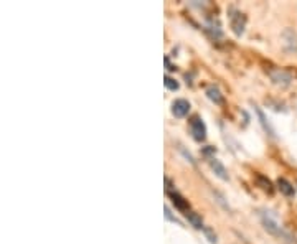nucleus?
<instances>
[{"mask_svg":"<svg viewBox=\"0 0 297 244\" xmlns=\"http://www.w3.org/2000/svg\"><path fill=\"white\" fill-rule=\"evenodd\" d=\"M259 218H261V223H262L264 229H266L268 233L274 234V236H277V237H281V239H282V241H286L287 244H294V242H295V239L292 237V234H290L289 231H286V229H284V228L281 226L279 221L276 220V216L271 215V211H261V213H259Z\"/></svg>","mask_w":297,"mask_h":244,"instance_id":"f257e3e1","label":"nucleus"},{"mask_svg":"<svg viewBox=\"0 0 297 244\" xmlns=\"http://www.w3.org/2000/svg\"><path fill=\"white\" fill-rule=\"evenodd\" d=\"M269 78H271V81L276 86H279V88H289V86L292 84V75H290L287 69H282V68L271 69Z\"/></svg>","mask_w":297,"mask_h":244,"instance_id":"f03ea898","label":"nucleus"},{"mask_svg":"<svg viewBox=\"0 0 297 244\" xmlns=\"http://www.w3.org/2000/svg\"><path fill=\"white\" fill-rule=\"evenodd\" d=\"M229 23H231V30L236 37H241L244 33V26H246V15L241 13L240 10L231 9L229 10Z\"/></svg>","mask_w":297,"mask_h":244,"instance_id":"7ed1b4c3","label":"nucleus"},{"mask_svg":"<svg viewBox=\"0 0 297 244\" xmlns=\"http://www.w3.org/2000/svg\"><path fill=\"white\" fill-rule=\"evenodd\" d=\"M190 130L196 142H203L207 138V125H205V122L198 116L190 119Z\"/></svg>","mask_w":297,"mask_h":244,"instance_id":"20e7f679","label":"nucleus"},{"mask_svg":"<svg viewBox=\"0 0 297 244\" xmlns=\"http://www.w3.org/2000/svg\"><path fill=\"white\" fill-rule=\"evenodd\" d=\"M282 48L287 53H297V31L292 28H286L281 35Z\"/></svg>","mask_w":297,"mask_h":244,"instance_id":"39448f33","label":"nucleus"},{"mask_svg":"<svg viewBox=\"0 0 297 244\" xmlns=\"http://www.w3.org/2000/svg\"><path fill=\"white\" fill-rule=\"evenodd\" d=\"M190 111V102L187 99H175L172 102V114L175 117H185Z\"/></svg>","mask_w":297,"mask_h":244,"instance_id":"423d86ee","label":"nucleus"},{"mask_svg":"<svg viewBox=\"0 0 297 244\" xmlns=\"http://www.w3.org/2000/svg\"><path fill=\"white\" fill-rule=\"evenodd\" d=\"M210 167H211V170L215 171V175L218 177V178H221V180H229V175H228V170H226V167L220 162V160H216L215 157H211L210 158Z\"/></svg>","mask_w":297,"mask_h":244,"instance_id":"0eeeda50","label":"nucleus"},{"mask_svg":"<svg viewBox=\"0 0 297 244\" xmlns=\"http://www.w3.org/2000/svg\"><path fill=\"white\" fill-rule=\"evenodd\" d=\"M277 188L284 196H294L295 195V187L286 178H277Z\"/></svg>","mask_w":297,"mask_h":244,"instance_id":"6e6552de","label":"nucleus"},{"mask_svg":"<svg viewBox=\"0 0 297 244\" xmlns=\"http://www.w3.org/2000/svg\"><path fill=\"white\" fill-rule=\"evenodd\" d=\"M169 195H170V198H172V203L175 204V208L177 210H180V211H183V213H188V203H187V200L185 198H182L180 195L177 193V191H169Z\"/></svg>","mask_w":297,"mask_h":244,"instance_id":"1a4fd4ad","label":"nucleus"},{"mask_svg":"<svg viewBox=\"0 0 297 244\" xmlns=\"http://www.w3.org/2000/svg\"><path fill=\"white\" fill-rule=\"evenodd\" d=\"M205 92H207V97L210 99L211 102H215V104H218V106L223 104V101H224V99H223V94H221V91L216 88V86H208L207 91H205Z\"/></svg>","mask_w":297,"mask_h":244,"instance_id":"9d476101","label":"nucleus"},{"mask_svg":"<svg viewBox=\"0 0 297 244\" xmlns=\"http://www.w3.org/2000/svg\"><path fill=\"white\" fill-rule=\"evenodd\" d=\"M254 111H256L257 117H259V122H261V125H262V129L266 130L271 137H274V135H276V132H274V129H273V125H271V124L268 122V119H266V116H264V112L261 111V108H257V106H254Z\"/></svg>","mask_w":297,"mask_h":244,"instance_id":"9b49d317","label":"nucleus"},{"mask_svg":"<svg viewBox=\"0 0 297 244\" xmlns=\"http://www.w3.org/2000/svg\"><path fill=\"white\" fill-rule=\"evenodd\" d=\"M256 183H257V187L262 188L264 191H268V193H273V183L269 182V178H266L261 173H257L256 175Z\"/></svg>","mask_w":297,"mask_h":244,"instance_id":"f8f14e48","label":"nucleus"},{"mask_svg":"<svg viewBox=\"0 0 297 244\" xmlns=\"http://www.w3.org/2000/svg\"><path fill=\"white\" fill-rule=\"evenodd\" d=\"M185 216H187V220H188V223L191 224L193 228H196V229H205V226H203V221H202V218L198 216L196 213H193V211H188V213H185Z\"/></svg>","mask_w":297,"mask_h":244,"instance_id":"ddd939ff","label":"nucleus"},{"mask_svg":"<svg viewBox=\"0 0 297 244\" xmlns=\"http://www.w3.org/2000/svg\"><path fill=\"white\" fill-rule=\"evenodd\" d=\"M163 84H165V88H167L169 91H178V88H180V84H178L177 79L170 78L169 75L163 78Z\"/></svg>","mask_w":297,"mask_h":244,"instance_id":"4468645a","label":"nucleus"},{"mask_svg":"<svg viewBox=\"0 0 297 244\" xmlns=\"http://www.w3.org/2000/svg\"><path fill=\"white\" fill-rule=\"evenodd\" d=\"M205 233H207V236L210 237V242H216V236L211 234V231H210V229H205Z\"/></svg>","mask_w":297,"mask_h":244,"instance_id":"2eb2a0df","label":"nucleus"},{"mask_svg":"<svg viewBox=\"0 0 297 244\" xmlns=\"http://www.w3.org/2000/svg\"><path fill=\"white\" fill-rule=\"evenodd\" d=\"M165 66H167V69H175L174 66L170 64V59H169L167 56H165Z\"/></svg>","mask_w":297,"mask_h":244,"instance_id":"dca6fc26","label":"nucleus"}]
</instances>
